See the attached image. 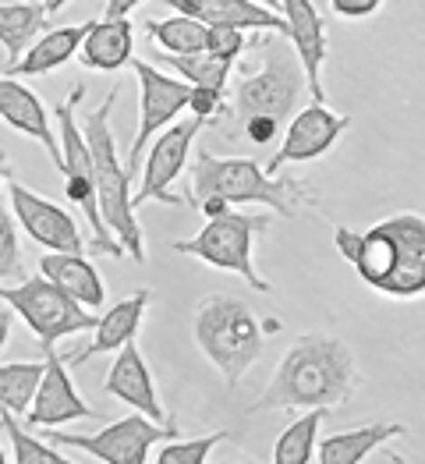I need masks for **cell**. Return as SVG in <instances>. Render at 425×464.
<instances>
[{"label": "cell", "instance_id": "cell-12", "mask_svg": "<svg viewBox=\"0 0 425 464\" xmlns=\"http://www.w3.org/2000/svg\"><path fill=\"white\" fill-rule=\"evenodd\" d=\"M7 198H11L14 224L29 234L36 245H43L46 252H53V256H82V252H89L78 220L68 209H61L57 202L43 198L39 192H33L29 185H22L14 178L7 181Z\"/></svg>", "mask_w": 425, "mask_h": 464}, {"label": "cell", "instance_id": "cell-26", "mask_svg": "<svg viewBox=\"0 0 425 464\" xmlns=\"http://www.w3.org/2000/svg\"><path fill=\"white\" fill-rule=\"evenodd\" d=\"M146 33L163 50V57H195V53H206L209 25H202V22H195L188 14L174 11L170 18H150Z\"/></svg>", "mask_w": 425, "mask_h": 464}, {"label": "cell", "instance_id": "cell-37", "mask_svg": "<svg viewBox=\"0 0 425 464\" xmlns=\"http://www.w3.org/2000/svg\"><path fill=\"white\" fill-rule=\"evenodd\" d=\"M195 209L206 217V224H209V220H224L227 213H234V209L227 206V202H224V198H202Z\"/></svg>", "mask_w": 425, "mask_h": 464}, {"label": "cell", "instance_id": "cell-24", "mask_svg": "<svg viewBox=\"0 0 425 464\" xmlns=\"http://www.w3.org/2000/svg\"><path fill=\"white\" fill-rule=\"evenodd\" d=\"M39 276H46L57 291H64L72 302L82 309H103L107 302V287L100 280V270L85 259V256H39Z\"/></svg>", "mask_w": 425, "mask_h": 464}, {"label": "cell", "instance_id": "cell-18", "mask_svg": "<svg viewBox=\"0 0 425 464\" xmlns=\"http://www.w3.org/2000/svg\"><path fill=\"white\" fill-rule=\"evenodd\" d=\"M170 11L188 14L202 25H220L237 33H273L287 39V22L273 11L266 0H170Z\"/></svg>", "mask_w": 425, "mask_h": 464}, {"label": "cell", "instance_id": "cell-10", "mask_svg": "<svg viewBox=\"0 0 425 464\" xmlns=\"http://www.w3.org/2000/svg\"><path fill=\"white\" fill-rule=\"evenodd\" d=\"M178 440V426H156L146 415H128L117 419L100 432H61V429H46V443L50 447H75L92 454L103 464H146L150 450Z\"/></svg>", "mask_w": 425, "mask_h": 464}, {"label": "cell", "instance_id": "cell-40", "mask_svg": "<svg viewBox=\"0 0 425 464\" xmlns=\"http://www.w3.org/2000/svg\"><path fill=\"white\" fill-rule=\"evenodd\" d=\"M0 181H11V167H7V153L0 150Z\"/></svg>", "mask_w": 425, "mask_h": 464}, {"label": "cell", "instance_id": "cell-29", "mask_svg": "<svg viewBox=\"0 0 425 464\" xmlns=\"http://www.w3.org/2000/svg\"><path fill=\"white\" fill-rule=\"evenodd\" d=\"M156 61H163L170 72H178L181 82L192 85V89H209V92L227 96V82H231L234 64H224V61H217L209 53H195V57H163V53H156Z\"/></svg>", "mask_w": 425, "mask_h": 464}, {"label": "cell", "instance_id": "cell-34", "mask_svg": "<svg viewBox=\"0 0 425 464\" xmlns=\"http://www.w3.org/2000/svg\"><path fill=\"white\" fill-rule=\"evenodd\" d=\"M237 131L245 135V142H256V146H270L273 139L280 135V124H276V121H270V117H252V121H245Z\"/></svg>", "mask_w": 425, "mask_h": 464}, {"label": "cell", "instance_id": "cell-30", "mask_svg": "<svg viewBox=\"0 0 425 464\" xmlns=\"http://www.w3.org/2000/svg\"><path fill=\"white\" fill-rule=\"evenodd\" d=\"M0 429L7 432L14 464H75L72 458H64L61 450H53L46 440L29 436V429H22V422L14 415H7V411H0Z\"/></svg>", "mask_w": 425, "mask_h": 464}, {"label": "cell", "instance_id": "cell-33", "mask_svg": "<svg viewBox=\"0 0 425 464\" xmlns=\"http://www.w3.org/2000/svg\"><path fill=\"white\" fill-rule=\"evenodd\" d=\"M245 46H248V39H245V33H237V29L209 25V33H206V53L217 57V61H224V64H237L241 53H245Z\"/></svg>", "mask_w": 425, "mask_h": 464}, {"label": "cell", "instance_id": "cell-3", "mask_svg": "<svg viewBox=\"0 0 425 464\" xmlns=\"http://www.w3.org/2000/svg\"><path fill=\"white\" fill-rule=\"evenodd\" d=\"M188 202L198 206L202 198H224L227 206H266L273 213L295 220L302 209L319 206V192L302 178H270L263 163L248 156H213L198 150L188 181Z\"/></svg>", "mask_w": 425, "mask_h": 464}, {"label": "cell", "instance_id": "cell-4", "mask_svg": "<svg viewBox=\"0 0 425 464\" xmlns=\"http://www.w3.org/2000/svg\"><path fill=\"white\" fill-rule=\"evenodd\" d=\"M280 330L276 319H259L256 309L231 295H202L195 302L192 337L209 365L220 372L227 387H237L248 369L263 358L266 334Z\"/></svg>", "mask_w": 425, "mask_h": 464}, {"label": "cell", "instance_id": "cell-22", "mask_svg": "<svg viewBox=\"0 0 425 464\" xmlns=\"http://www.w3.org/2000/svg\"><path fill=\"white\" fill-rule=\"evenodd\" d=\"M64 0H25V4H0V46L7 50V61L18 64L29 46L43 33H50L53 14L64 11Z\"/></svg>", "mask_w": 425, "mask_h": 464}, {"label": "cell", "instance_id": "cell-36", "mask_svg": "<svg viewBox=\"0 0 425 464\" xmlns=\"http://www.w3.org/2000/svg\"><path fill=\"white\" fill-rule=\"evenodd\" d=\"M383 4L380 0H333L330 11L341 14V18H372Z\"/></svg>", "mask_w": 425, "mask_h": 464}, {"label": "cell", "instance_id": "cell-38", "mask_svg": "<svg viewBox=\"0 0 425 464\" xmlns=\"http://www.w3.org/2000/svg\"><path fill=\"white\" fill-rule=\"evenodd\" d=\"M365 464H411V461H408V458H401V454L387 443V447H380V450H376Z\"/></svg>", "mask_w": 425, "mask_h": 464}, {"label": "cell", "instance_id": "cell-2", "mask_svg": "<svg viewBox=\"0 0 425 464\" xmlns=\"http://www.w3.org/2000/svg\"><path fill=\"white\" fill-rule=\"evenodd\" d=\"M337 252L358 270L362 284L397 298H425V217L422 213H393L372 224L369 231L337 227Z\"/></svg>", "mask_w": 425, "mask_h": 464}, {"label": "cell", "instance_id": "cell-7", "mask_svg": "<svg viewBox=\"0 0 425 464\" xmlns=\"http://www.w3.org/2000/svg\"><path fill=\"white\" fill-rule=\"evenodd\" d=\"M85 100V82H78L75 89L53 107L57 111V135H61V174H64V195L89 224V248L100 256H124V248L117 245V237L103 227L100 217V192H96V167L89 142L82 135V121L78 107Z\"/></svg>", "mask_w": 425, "mask_h": 464}, {"label": "cell", "instance_id": "cell-23", "mask_svg": "<svg viewBox=\"0 0 425 464\" xmlns=\"http://www.w3.org/2000/svg\"><path fill=\"white\" fill-rule=\"evenodd\" d=\"M92 22H78V25H53L50 33L29 46V53L18 61V64H7L0 75L7 78H36V75H50L57 68H64L68 61H78V50L89 36Z\"/></svg>", "mask_w": 425, "mask_h": 464}, {"label": "cell", "instance_id": "cell-35", "mask_svg": "<svg viewBox=\"0 0 425 464\" xmlns=\"http://www.w3.org/2000/svg\"><path fill=\"white\" fill-rule=\"evenodd\" d=\"M188 111H192V117H198V121H213V117L224 111V96H220V92H209V89H192Z\"/></svg>", "mask_w": 425, "mask_h": 464}, {"label": "cell", "instance_id": "cell-14", "mask_svg": "<svg viewBox=\"0 0 425 464\" xmlns=\"http://www.w3.org/2000/svg\"><path fill=\"white\" fill-rule=\"evenodd\" d=\"M351 128L348 114H333L330 107L323 103H309L302 107L298 114L291 117L284 139H280V150L270 156V163H263L266 174H276L284 163H309V160H319L323 153H330L341 135Z\"/></svg>", "mask_w": 425, "mask_h": 464}, {"label": "cell", "instance_id": "cell-32", "mask_svg": "<svg viewBox=\"0 0 425 464\" xmlns=\"http://www.w3.org/2000/svg\"><path fill=\"white\" fill-rule=\"evenodd\" d=\"M29 273L22 266V248H18V224L11 217V206L0 202V280H25Z\"/></svg>", "mask_w": 425, "mask_h": 464}, {"label": "cell", "instance_id": "cell-39", "mask_svg": "<svg viewBox=\"0 0 425 464\" xmlns=\"http://www.w3.org/2000/svg\"><path fill=\"white\" fill-rule=\"evenodd\" d=\"M11 323H14V312L7 309V305H0V351H4L7 337H11Z\"/></svg>", "mask_w": 425, "mask_h": 464}, {"label": "cell", "instance_id": "cell-9", "mask_svg": "<svg viewBox=\"0 0 425 464\" xmlns=\"http://www.w3.org/2000/svg\"><path fill=\"white\" fill-rule=\"evenodd\" d=\"M0 305H7L14 315H22V323L36 334L39 348L46 351V354L53 351L57 341L100 326L96 312L82 309L64 291H57L46 276H25L14 287L0 284Z\"/></svg>", "mask_w": 425, "mask_h": 464}, {"label": "cell", "instance_id": "cell-41", "mask_svg": "<svg viewBox=\"0 0 425 464\" xmlns=\"http://www.w3.org/2000/svg\"><path fill=\"white\" fill-rule=\"evenodd\" d=\"M0 464H7V454H4V447H0Z\"/></svg>", "mask_w": 425, "mask_h": 464}, {"label": "cell", "instance_id": "cell-28", "mask_svg": "<svg viewBox=\"0 0 425 464\" xmlns=\"http://www.w3.org/2000/svg\"><path fill=\"white\" fill-rule=\"evenodd\" d=\"M326 422V411H305L284 429L273 443V464H309L319 450V426Z\"/></svg>", "mask_w": 425, "mask_h": 464}, {"label": "cell", "instance_id": "cell-20", "mask_svg": "<svg viewBox=\"0 0 425 464\" xmlns=\"http://www.w3.org/2000/svg\"><path fill=\"white\" fill-rule=\"evenodd\" d=\"M150 302H153V291H150V287H142V291H135V295L114 302V309H107L100 315V326L92 330V341L82 351H75V354H68L64 365H82V362H92L96 354H114V351H121L124 344H131L135 334H139L142 323H146Z\"/></svg>", "mask_w": 425, "mask_h": 464}, {"label": "cell", "instance_id": "cell-17", "mask_svg": "<svg viewBox=\"0 0 425 464\" xmlns=\"http://www.w3.org/2000/svg\"><path fill=\"white\" fill-rule=\"evenodd\" d=\"M43 380H39L36 401L29 408V426L39 429H61L64 422H78V419H100V411L92 404L82 401V393L75 390L72 376H68V365L61 354H46L43 362Z\"/></svg>", "mask_w": 425, "mask_h": 464}, {"label": "cell", "instance_id": "cell-25", "mask_svg": "<svg viewBox=\"0 0 425 464\" xmlns=\"http://www.w3.org/2000/svg\"><path fill=\"white\" fill-rule=\"evenodd\" d=\"M401 436H408V429L401 422H369V426L344 429V432L319 440L315 458L319 464H365L380 447H387Z\"/></svg>", "mask_w": 425, "mask_h": 464}, {"label": "cell", "instance_id": "cell-15", "mask_svg": "<svg viewBox=\"0 0 425 464\" xmlns=\"http://www.w3.org/2000/svg\"><path fill=\"white\" fill-rule=\"evenodd\" d=\"M270 7L287 22V43L295 46V53H298V61H302L312 103H323V107H326V89H323L326 29H323L319 4H309V0H270Z\"/></svg>", "mask_w": 425, "mask_h": 464}, {"label": "cell", "instance_id": "cell-21", "mask_svg": "<svg viewBox=\"0 0 425 464\" xmlns=\"http://www.w3.org/2000/svg\"><path fill=\"white\" fill-rule=\"evenodd\" d=\"M0 121H7L14 131L36 139L39 146L50 153V160L61 167V139L50 124V111L36 92L14 78L0 75Z\"/></svg>", "mask_w": 425, "mask_h": 464}, {"label": "cell", "instance_id": "cell-27", "mask_svg": "<svg viewBox=\"0 0 425 464\" xmlns=\"http://www.w3.org/2000/svg\"><path fill=\"white\" fill-rule=\"evenodd\" d=\"M43 362H7L0 365V411L7 415H29L36 401L39 380H43Z\"/></svg>", "mask_w": 425, "mask_h": 464}, {"label": "cell", "instance_id": "cell-6", "mask_svg": "<svg viewBox=\"0 0 425 464\" xmlns=\"http://www.w3.org/2000/svg\"><path fill=\"white\" fill-rule=\"evenodd\" d=\"M252 46L263 50V68L259 72H245L241 82L234 85V124L241 128L252 117H270L276 124H284V117L298 114L305 72L302 61L295 53V46L284 36H252Z\"/></svg>", "mask_w": 425, "mask_h": 464}, {"label": "cell", "instance_id": "cell-5", "mask_svg": "<svg viewBox=\"0 0 425 464\" xmlns=\"http://www.w3.org/2000/svg\"><path fill=\"white\" fill-rule=\"evenodd\" d=\"M117 96H121V82H114V89L107 92V100L82 114V135L89 142V153H92V167H96V192H100V217H103V227L114 234L117 245L124 248V256H131L135 263L146 266V237L139 227V217H135V192H131V174L128 167L121 163L114 142V128H111V114L117 107Z\"/></svg>", "mask_w": 425, "mask_h": 464}, {"label": "cell", "instance_id": "cell-13", "mask_svg": "<svg viewBox=\"0 0 425 464\" xmlns=\"http://www.w3.org/2000/svg\"><path fill=\"white\" fill-rule=\"evenodd\" d=\"M206 121L188 117V121H178L170 124L163 135H156L150 156H146V167H142V185L135 192V209L146 206V202H163V206H185L181 195H174V181L181 178V170L188 167V156H192L195 139L202 135Z\"/></svg>", "mask_w": 425, "mask_h": 464}, {"label": "cell", "instance_id": "cell-1", "mask_svg": "<svg viewBox=\"0 0 425 464\" xmlns=\"http://www.w3.org/2000/svg\"><path fill=\"white\" fill-rule=\"evenodd\" d=\"M362 387V369L348 341L333 334H302L276 362L266 390L248 404L263 411H330L348 404Z\"/></svg>", "mask_w": 425, "mask_h": 464}, {"label": "cell", "instance_id": "cell-19", "mask_svg": "<svg viewBox=\"0 0 425 464\" xmlns=\"http://www.w3.org/2000/svg\"><path fill=\"white\" fill-rule=\"evenodd\" d=\"M103 390H107L111 397H117V401L131 404L135 415H146L156 426H167V415H163V404H159V393H156L153 372H150L146 354L139 351L135 341L124 344V348L114 354L111 372H107V380H103Z\"/></svg>", "mask_w": 425, "mask_h": 464}, {"label": "cell", "instance_id": "cell-16", "mask_svg": "<svg viewBox=\"0 0 425 464\" xmlns=\"http://www.w3.org/2000/svg\"><path fill=\"white\" fill-rule=\"evenodd\" d=\"M135 11V4L128 0H111L103 7V18L92 22L89 36L78 50V64L85 72H121L135 61V25L128 22V14Z\"/></svg>", "mask_w": 425, "mask_h": 464}, {"label": "cell", "instance_id": "cell-8", "mask_svg": "<svg viewBox=\"0 0 425 464\" xmlns=\"http://www.w3.org/2000/svg\"><path fill=\"white\" fill-rule=\"evenodd\" d=\"M270 231V217L263 213H227L224 220H209L206 227L192 237H181L170 245V252L195 256L213 270L237 273L248 287H256L259 295H273V284L256 270V241Z\"/></svg>", "mask_w": 425, "mask_h": 464}, {"label": "cell", "instance_id": "cell-31", "mask_svg": "<svg viewBox=\"0 0 425 464\" xmlns=\"http://www.w3.org/2000/svg\"><path fill=\"white\" fill-rule=\"evenodd\" d=\"M227 440V432H206L195 440H170L156 454V464H206L209 454Z\"/></svg>", "mask_w": 425, "mask_h": 464}, {"label": "cell", "instance_id": "cell-11", "mask_svg": "<svg viewBox=\"0 0 425 464\" xmlns=\"http://www.w3.org/2000/svg\"><path fill=\"white\" fill-rule=\"evenodd\" d=\"M131 72L139 78V128H135V139L128 146L124 167H128V174H139L142 150L153 146L156 135H163L170 124H178L181 111H188L192 85H185L181 78H170L150 61H131Z\"/></svg>", "mask_w": 425, "mask_h": 464}]
</instances>
